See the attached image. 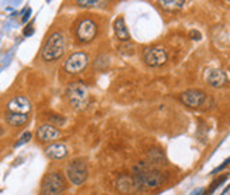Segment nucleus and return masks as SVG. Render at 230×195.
Wrapping results in <instances>:
<instances>
[{
  "instance_id": "obj_1",
  "label": "nucleus",
  "mask_w": 230,
  "mask_h": 195,
  "mask_svg": "<svg viewBox=\"0 0 230 195\" xmlns=\"http://www.w3.org/2000/svg\"><path fill=\"white\" fill-rule=\"evenodd\" d=\"M134 178L140 187L155 188L165 180L164 174L154 168L150 163H139L134 167Z\"/></svg>"
},
{
  "instance_id": "obj_2",
  "label": "nucleus",
  "mask_w": 230,
  "mask_h": 195,
  "mask_svg": "<svg viewBox=\"0 0 230 195\" xmlns=\"http://www.w3.org/2000/svg\"><path fill=\"white\" fill-rule=\"evenodd\" d=\"M65 48H66V40H65V35L62 34V33H52L48 40L45 41L43 47V52H41V55H43L44 61H48V62H51V61H55L58 58H61L64 55V52H65Z\"/></svg>"
},
{
  "instance_id": "obj_3",
  "label": "nucleus",
  "mask_w": 230,
  "mask_h": 195,
  "mask_svg": "<svg viewBox=\"0 0 230 195\" xmlns=\"http://www.w3.org/2000/svg\"><path fill=\"white\" fill-rule=\"evenodd\" d=\"M66 96H68L71 106L76 109V110H83V109H86L89 106L91 96H89L88 86L82 81L71 82L68 89H66Z\"/></svg>"
},
{
  "instance_id": "obj_4",
  "label": "nucleus",
  "mask_w": 230,
  "mask_h": 195,
  "mask_svg": "<svg viewBox=\"0 0 230 195\" xmlns=\"http://www.w3.org/2000/svg\"><path fill=\"white\" fill-rule=\"evenodd\" d=\"M65 188V181L59 173H50L41 182L40 195H59Z\"/></svg>"
},
{
  "instance_id": "obj_5",
  "label": "nucleus",
  "mask_w": 230,
  "mask_h": 195,
  "mask_svg": "<svg viewBox=\"0 0 230 195\" xmlns=\"http://www.w3.org/2000/svg\"><path fill=\"white\" fill-rule=\"evenodd\" d=\"M65 174L74 185H81L88 178V167L83 160H74L66 165Z\"/></svg>"
},
{
  "instance_id": "obj_6",
  "label": "nucleus",
  "mask_w": 230,
  "mask_h": 195,
  "mask_svg": "<svg viewBox=\"0 0 230 195\" xmlns=\"http://www.w3.org/2000/svg\"><path fill=\"white\" fill-rule=\"evenodd\" d=\"M89 64V57L85 52H74L66 58L64 64V70L68 74H79L82 72Z\"/></svg>"
},
{
  "instance_id": "obj_7",
  "label": "nucleus",
  "mask_w": 230,
  "mask_h": 195,
  "mask_svg": "<svg viewBox=\"0 0 230 195\" xmlns=\"http://www.w3.org/2000/svg\"><path fill=\"white\" fill-rule=\"evenodd\" d=\"M143 60L148 67H161L168 61V54L162 47H150L143 54Z\"/></svg>"
},
{
  "instance_id": "obj_8",
  "label": "nucleus",
  "mask_w": 230,
  "mask_h": 195,
  "mask_svg": "<svg viewBox=\"0 0 230 195\" xmlns=\"http://www.w3.org/2000/svg\"><path fill=\"white\" fill-rule=\"evenodd\" d=\"M97 34V26L91 18H85L76 27V37L81 43H91Z\"/></svg>"
},
{
  "instance_id": "obj_9",
  "label": "nucleus",
  "mask_w": 230,
  "mask_h": 195,
  "mask_svg": "<svg viewBox=\"0 0 230 195\" xmlns=\"http://www.w3.org/2000/svg\"><path fill=\"white\" fill-rule=\"evenodd\" d=\"M179 99L184 105H187L189 108H199L206 100V93L199 89H188L181 93Z\"/></svg>"
},
{
  "instance_id": "obj_10",
  "label": "nucleus",
  "mask_w": 230,
  "mask_h": 195,
  "mask_svg": "<svg viewBox=\"0 0 230 195\" xmlns=\"http://www.w3.org/2000/svg\"><path fill=\"white\" fill-rule=\"evenodd\" d=\"M31 102L26 96H14L7 103V109L10 113H20V115H28L31 112Z\"/></svg>"
},
{
  "instance_id": "obj_11",
  "label": "nucleus",
  "mask_w": 230,
  "mask_h": 195,
  "mask_svg": "<svg viewBox=\"0 0 230 195\" xmlns=\"http://www.w3.org/2000/svg\"><path fill=\"white\" fill-rule=\"evenodd\" d=\"M59 135H61V132L54 125H50V123H45V125L40 126L37 129V139L40 141H44V143H48V141L58 139Z\"/></svg>"
},
{
  "instance_id": "obj_12",
  "label": "nucleus",
  "mask_w": 230,
  "mask_h": 195,
  "mask_svg": "<svg viewBox=\"0 0 230 195\" xmlns=\"http://www.w3.org/2000/svg\"><path fill=\"white\" fill-rule=\"evenodd\" d=\"M116 188H117L119 192L122 194H133L140 188V185L137 184L134 177H130V175H123V177L117 178L116 181Z\"/></svg>"
},
{
  "instance_id": "obj_13",
  "label": "nucleus",
  "mask_w": 230,
  "mask_h": 195,
  "mask_svg": "<svg viewBox=\"0 0 230 195\" xmlns=\"http://www.w3.org/2000/svg\"><path fill=\"white\" fill-rule=\"evenodd\" d=\"M205 81L213 88H220L227 82V76L222 70H209L205 74Z\"/></svg>"
},
{
  "instance_id": "obj_14",
  "label": "nucleus",
  "mask_w": 230,
  "mask_h": 195,
  "mask_svg": "<svg viewBox=\"0 0 230 195\" xmlns=\"http://www.w3.org/2000/svg\"><path fill=\"white\" fill-rule=\"evenodd\" d=\"M45 154L52 160H62V158H65L68 156V148H66L65 144L55 143L45 148Z\"/></svg>"
},
{
  "instance_id": "obj_15",
  "label": "nucleus",
  "mask_w": 230,
  "mask_h": 195,
  "mask_svg": "<svg viewBox=\"0 0 230 195\" xmlns=\"http://www.w3.org/2000/svg\"><path fill=\"white\" fill-rule=\"evenodd\" d=\"M114 34L123 43L130 40V34H129V30H127L126 23H124V18L123 17H117L114 20Z\"/></svg>"
},
{
  "instance_id": "obj_16",
  "label": "nucleus",
  "mask_w": 230,
  "mask_h": 195,
  "mask_svg": "<svg viewBox=\"0 0 230 195\" xmlns=\"http://www.w3.org/2000/svg\"><path fill=\"white\" fill-rule=\"evenodd\" d=\"M7 123L11 126H23L28 122V115H20V113H9L6 117Z\"/></svg>"
},
{
  "instance_id": "obj_17",
  "label": "nucleus",
  "mask_w": 230,
  "mask_h": 195,
  "mask_svg": "<svg viewBox=\"0 0 230 195\" xmlns=\"http://www.w3.org/2000/svg\"><path fill=\"white\" fill-rule=\"evenodd\" d=\"M160 5L164 7V9L169 10V11H177V10H181L185 5V2L184 0H162L160 2Z\"/></svg>"
},
{
  "instance_id": "obj_18",
  "label": "nucleus",
  "mask_w": 230,
  "mask_h": 195,
  "mask_svg": "<svg viewBox=\"0 0 230 195\" xmlns=\"http://www.w3.org/2000/svg\"><path fill=\"white\" fill-rule=\"evenodd\" d=\"M148 158H150V161H151L152 164H154V163H157V164H164L165 163V156L160 148H152V150H150V151H148Z\"/></svg>"
},
{
  "instance_id": "obj_19",
  "label": "nucleus",
  "mask_w": 230,
  "mask_h": 195,
  "mask_svg": "<svg viewBox=\"0 0 230 195\" xmlns=\"http://www.w3.org/2000/svg\"><path fill=\"white\" fill-rule=\"evenodd\" d=\"M227 178H229V174H223V175H220V177H217L216 180L210 184V187H209V190H208V194H212L213 191L216 190V188H219V187H220L222 184L227 180Z\"/></svg>"
},
{
  "instance_id": "obj_20",
  "label": "nucleus",
  "mask_w": 230,
  "mask_h": 195,
  "mask_svg": "<svg viewBox=\"0 0 230 195\" xmlns=\"http://www.w3.org/2000/svg\"><path fill=\"white\" fill-rule=\"evenodd\" d=\"M31 140V133L30 132H26V133H23L21 135V137L18 139V141L16 144H14V147H20L21 144H26V143H28Z\"/></svg>"
},
{
  "instance_id": "obj_21",
  "label": "nucleus",
  "mask_w": 230,
  "mask_h": 195,
  "mask_svg": "<svg viewBox=\"0 0 230 195\" xmlns=\"http://www.w3.org/2000/svg\"><path fill=\"white\" fill-rule=\"evenodd\" d=\"M100 2H96V0H78L76 5L81 6V7H92V6H97Z\"/></svg>"
},
{
  "instance_id": "obj_22",
  "label": "nucleus",
  "mask_w": 230,
  "mask_h": 195,
  "mask_svg": "<svg viewBox=\"0 0 230 195\" xmlns=\"http://www.w3.org/2000/svg\"><path fill=\"white\" fill-rule=\"evenodd\" d=\"M229 164H230V157H229V158H227V160H226V161H223V164H220V165H219V167H217V168L215 170V171H213V174H216V173H219V171H222V170L225 168V167H227V165H229Z\"/></svg>"
},
{
  "instance_id": "obj_23",
  "label": "nucleus",
  "mask_w": 230,
  "mask_h": 195,
  "mask_svg": "<svg viewBox=\"0 0 230 195\" xmlns=\"http://www.w3.org/2000/svg\"><path fill=\"white\" fill-rule=\"evenodd\" d=\"M33 33H34V28L30 26H27L26 28H24V31H23V34L26 35V37H28V35H33Z\"/></svg>"
},
{
  "instance_id": "obj_24",
  "label": "nucleus",
  "mask_w": 230,
  "mask_h": 195,
  "mask_svg": "<svg viewBox=\"0 0 230 195\" xmlns=\"http://www.w3.org/2000/svg\"><path fill=\"white\" fill-rule=\"evenodd\" d=\"M191 37L193 40H200V33L199 31H196V30H192L191 31Z\"/></svg>"
},
{
  "instance_id": "obj_25",
  "label": "nucleus",
  "mask_w": 230,
  "mask_h": 195,
  "mask_svg": "<svg viewBox=\"0 0 230 195\" xmlns=\"http://www.w3.org/2000/svg\"><path fill=\"white\" fill-rule=\"evenodd\" d=\"M203 194H205V190H203V188H196V190L193 191L191 195H203Z\"/></svg>"
}]
</instances>
